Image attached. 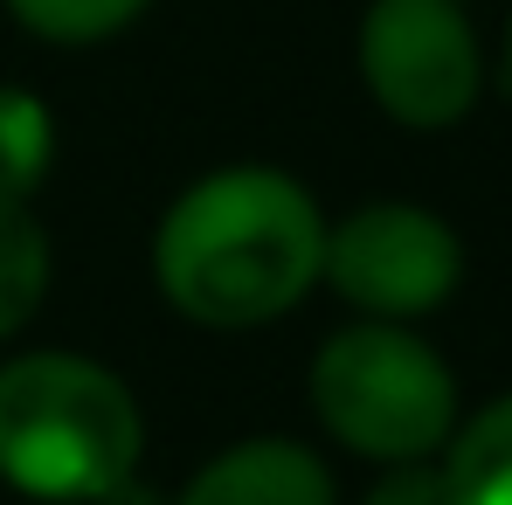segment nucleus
<instances>
[{"instance_id": "nucleus-10", "label": "nucleus", "mask_w": 512, "mask_h": 505, "mask_svg": "<svg viewBox=\"0 0 512 505\" xmlns=\"http://www.w3.org/2000/svg\"><path fill=\"white\" fill-rule=\"evenodd\" d=\"M146 0H7V14L42 42H104L118 35Z\"/></svg>"}, {"instance_id": "nucleus-6", "label": "nucleus", "mask_w": 512, "mask_h": 505, "mask_svg": "<svg viewBox=\"0 0 512 505\" xmlns=\"http://www.w3.org/2000/svg\"><path fill=\"white\" fill-rule=\"evenodd\" d=\"M180 505H340L333 499V471L291 443V436H250L236 450H222L215 464L194 471V485Z\"/></svg>"}, {"instance_id": "nucleus-1", "label": "nucleus", "mask_w": 512, "mask_h": 505, "mask_svg": "<svg viewBox=\"0 0 512 505\" xmlns=\"http://www.w3.org/2000/svg\"><path fill=\"white\" fill-rule=\"evenodd\" d=\"M326 277V215L277 167L201 173L153 236V284L215 333L284 319Z\"/></svg>"}, {"instance_id": "nucleus-9", "label": "nucleus", "mask_w": 512, "mask_h": 505, "mask_svg": "<svg viewBox=\"0 0 512 505\" xmlns=\"http://www.w3.org/2000/svg\"><path fill=\"white\" fill-rule=\"evenodd\" d=\"M56 160V125L35 90L0 84V201H28Z\"/></svg>"}, {"instance_id": "nucleus-4", "label": "nucleus", "mask_w": 512, "mask_h": 505, "mask_svg": "<svg viewBox=\"0 0 512 505\" xmlns=\"http://www.w3.org/2000/svg\"><path fill=\"white\" fill-rule=\"evenodd\" d=\"M360 77L395 125L443 132L478 104L485 56L457 0H374L360 21Z\"/></svg>"}, {"instance_id": "nucleus-3", "label": "nucleus", "mask_w": 512, "mask_h": 505, "mask_svg": "<svg viewBox=\"0 0 512 505\" xmlns=\"http://www.w3.org/2000/svg\"><path fill=\"white\" fill-rule=\"evenodd\" d=\"M312 409L326 422V436H340L353 457L409 464V457H436L450 443L457 374L409 326L367 319V326H346L319 346Z\"/></svg>"}, {"instance_id": "nucleus-8", "label": "nucleus", "mask_w": 512, "mask_h": 505, "mask_svg": "<svg viewBox=\"0 0 512 505\" xmlns=\"http://www.w3.org/2000/svg\"><path fill=\"white\" fill-rule=\"evenodd\" d=\"M49 291V236L28 201H0V339H14Z\"/></svg>"}, {"instance_id": "nucleus-11", "label": "nucleus", "mask_w": 512, "mask_h": 505, "mask_svg": "<svg viewBox=\"0 0 512 505\" xmlns=\"http://www.w3.org/2000/svg\"><path fill=\"white\" fill-rule=\"evenodd\" d=\"M367 505H457V492H450L443 464L409 457V464H388V478L367 492Z\"/></svg>"}, {"instance_id": "nucleus-5", "label": "nucleus", "mask_w": 512, "mask_h": 505, "mask_svg": "<svg viewBox=\"0 0 512 505\" xmlns=\"http://www.w3.org/2000/svg\"><path fill=\"white\" fill-rule=\"evenodd\" d=\"M464 277V243L443 215L416 201H374L353 208L340 229H326V284L367 319H423L450 305Z\"/></svg>"}, {"instance_id": "nucleus-7", "label": "nucleus", "mask_w": 512, "mask_h": 505, "mask_svg": "<svg viewBox=\"0 0 512 505\" xmlns=\"http://www.w3.org/2000/svg\"><path fill=\"white\" fill-rule=\"evenodd\" d=\"M443 478L457 505H512V395L485 402L471 422L450 429Z\"/></svg>"}, {"instance_id": "nucleus-2", "label": "nucleus", "mask_w": 512, "mask_h": 505, "mask_svg": "<svg viewBox=\"0 0 512 505\" xmlns=\"http://www.w3.org/2000/svg\"><path fill=\"white\" fill-rule=\"evenodd\" d=\"M132 388L84 353H14L0 367V478L49 505H104L139 471Z\"/></svg>"}, {"instance_id": "nucleus-12", "label": "nucleus", "mask_w": 512, "mask_h": 505, "mask_svg": "<svg viewBox=\"0 0 512 505\" xmlns=\"http://www.w3.org/2000/svg\"><path fill=\"white\" fill-rule=\"evenodd\" d=\"M506 77H512V21H506Z\"/></svg>"}]
</instances>
